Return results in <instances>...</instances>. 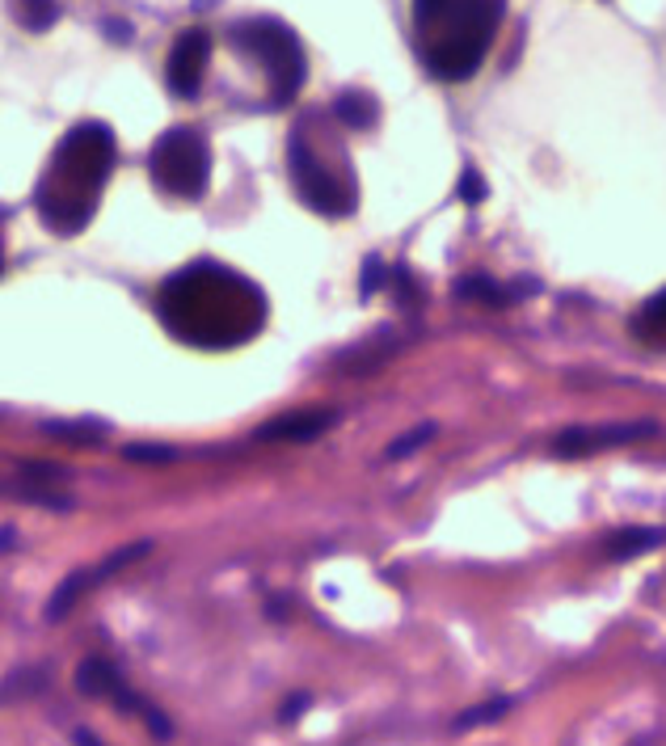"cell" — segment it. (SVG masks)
Returning a JSON list of instances; mask_svg holds the SVG:
<instances>
[{"instance_id": "obj_22", "label": "cell", "mask_w": 666, "mask_h": 746, "mask_svg": "<svg viewBox=\"0 0 666 746\" xmlns=\"http://www.w3.org/2000/svg\"><path fill=\"white\" fill-rule=\"evenodd\" d=\"M0 270H4V249H0Z\"/></svg>"}, {"instance_id": "obj_17", "label": "cell", "mask_w": 666, "mask_h": 746, "mask_svg": "<svg viewBox=\"0 0 666 746\" xmlns=\"http://www.w3.org/2000/svg\"><path fill=\"white\" fill-rule=\"evenodd\" d=\"M511 709V700H490V705H481V709H468L456 717V730H473V725H490V721H498L502 712Z\"/></svg>"}, {"instance_id": "obj_13", "label": "cell", "mask_w": 666, "mask_h": 746, "mask_svg": "<svg viewBox=\"0 0 666 746\" xmlns=\"http://www.w3.org/2000/svg\"><path fill=\"white\" fill-rule=\"evenodd\" d=\"M658 544H663V532H654V528H629V532L607 540V561H629V557H641V553H650Z\"/></svg>"}, {"instance_id": "obj_3", "label": "cell", "mask_w": 666, "mask_h": 746, "mask_svg": "<svg viewBox=\"0 0 666 746\" xmlns=\"http://www.w3.org/2000/svg\"><path fill=\"white\" fill-rule=\"evenodd\" d=\"M506 0H414V42L439 80H468L486 64Z\"/></svg>"}, {"instance_id": "obj_7", "label": "cell", "mask_w": 666, "mask_h": 746, "mask_svg": "<svg viewBox=\"0 0 666 746\" xmlns=\"http://www.w3.org/2000/svg\"><path fill=\"white\" fill-rule=\"evenodd\" d=\"M140 557H148V544H127V548H118V553H110L105 561H98L93 569H80V573H68L64 582H60V591L51 595V604H47V620H64L72 607L85 599V591L89 586H98L102 578H114L118 569H127L131 561H140Z\"/></svg>"}, {"instance_id": "obj_12", "label": "cell", "mask_w": 666, "mask_h": 746, "mask_svg": "<svg viewBox=\"0 0 666 746\" xmlns=\"http://www.w3.org/2000/svg\"><path fill=\"white\" fill-rule=\"evenodd\" d=\"M334 118H338L342 127H351V131H367V127H376V118H380V102H376L367 89H342L338 102H334Z\"/></svg>"}, {"instance_id": "obj_11", "label": "cell", "mask_w": 666, "mask_h": 746, "mask_svg": "<svg viewBox=\"0 0 666 746\" xmlns=\"http://www.w3.org/2000/svg\"><path fill=\"white\" fill-rule=\"evenodd\" d=\"M76 687H80L85 696H93V700H110V705H118V696L127 692L123 675H118L105 658H85L80 671H76Z\"/></svg>"}, {"instance_id": "obj_8", "label": "cell", "mask_w": 666, "mask_h": 746, "mask_svg": "<svg viewBox=\"0 0 666 746\" xmlns=\"http://www.w3.org/2000/svg\"><path fill=\"white\" fill-rule=\"evenodd\" d=\"M211 60V35L208 30H186L169 51V64H165V80L177 98H199L203 89V76H208Z\"/></svg>"}, {"instance_id": "obj_21", "label": "cell", "mask_w": 666, "mask_h": 746, "mask_svg": "<svg viewBox=\"0 0 666 746\" xmlns=\"http://www.w3.org/2000/svg\"><path fill=\"white\" fill-rule=\"evenodd\" d=\"M76 746H102V743H98L89 730H76Z\"/></svg>"}, {"instance_id": "obj_20", "label": "cell", "mask_w": 666, "mask_h": 746, "mask_svg": "<svg viewBox=\"0 0 666 746\" xmlns=\"http://www.w3.org/2000/svg\"><path fill=\"white\" fill-rule=\"evenodd\" d=\"M460 199H464V203H481V199H486V181H481L477 169H464V178H460Z\"/></svg>"}, {"instance_id": "obj_5", "label": "cell", "mask_w": 666, "mask_h": 746, "mask_svg": "<svg viewBox=\"0 0 666 746\" xmlns=\"http://www.w3.org/2000/svg\"><path fill=\"white\" fill-rule=\"evenodd\" d=\"M233 38H237V47L246 51L249 60L266 72L275 106H287L304 89L309 60H304V47H300L291 26H282L275 17H249L241 26H233Z\"/></svg>"}, {"instance_id": "obj_6", "label": "cell", "mask_w": 666, "mask_h": 746, "mask_svg": "<svg viewBox=\"0 0 666 746\" xmlns=\"http://www.w3.org/2000/svg\"><path fill=\"white\" fill-rule=\"evenodd\" d=\"M148 174L152 181L174 194V199H203L208 194V181H211V152H208V140L190 127H174L165 131L161 140L152 143V156H148Z\"/></svg>"}, {"instance_id": "obj_18", "label": "cell", "mask_w": 666, "mask_h": 746, "mask_svg": "<svg viewBox=\"0 0 666 746\" xmlns=\"http://www.w3.org/2000/svg\"><path fill=\"white\" fill-rule=\"evenodd\" d=\"M426 439H435V427H418L410 430V434H401L397 443H388V460H405L410 452H418Z\"/></svg>"}, {"instance_id": "obj_16", "label": "cell", "mask_w": 666, "mask_h": 746, "mask_svg": "<svg viewBox=\"0 0 666 746\" xmlns=\"http://www.w3.org/2000/svg\"><path fill=\"white\" fill-rule=\"evenodd\" d=\"M47 430H51V434H60V439L80 443V447H93V443H98V439L105 434L98 422H47Z\"/></svg>"}, {"instance_id": "obj_15", "label": "cell", "mask_w": 666, "mask_h": 746, "mask_svg": "<svg viewBox=\"0 0 666 746\" xmlns=\"http://www.w3.org/2000/svg\"><path fill=\"white\" fill-rule=\"evenodd\" d=\"M637 333L650 338V342H666V291L650 295L637 313Z\"/></svg>"}, {"instance_id": "obj_4", "label": "cell", "mask_w": 666, "mask_h": 746, "mask_svg": "<svg viewBox=\"0 0 666 746\" xmlns=\"http://www.w3.org/2000/svg\"><path fill=\"white\" fill-rule=\"evenodd\" d=\"M287 165H291V181L296 194L313 207L316 215L342 219L359 207V186H354L351 161L338 148V140L316 131V118H300L291 143H287Z\"/></svg>"}, {"instance_id": "obj_14", "label": "cell", "mask_w": 666, "mask_h": 746, "mask_svg": "<svg viewBox=\"0 0 666 746\" xmlns=\"http://www.w3.org/2000/svg\"><path fill=\"white\" fill-rule=\"evenodd\" d=\"M13 17L30 30V35H42L60 22V0H13Z\"/></svg>"}, {"instance_id": "obj_1", "label": "cell", "mask_w": 666, "mask_h": 746, "mask_svg": "<svg viewBox=\"0 0 666 746\" xmlns=\"http://www.w3.org/2000/svg\"><path fill=\"white\" fill-rule=\"evenodd\" d=\"M156 317L177 342L233 351L266 325V291L224 262H190L156 291Z\"/></svg>"}, {"instance_id": "obj_19", "label": "cell", "mask_w": 666, "mask_h": 746, "mask_svg": "<svg viewBox=\"0 0 666 746\" xmlns=\"http://www.w3.org/2000/svg\"><path fill=\"white\" fill-rule=\"evenodd\" d=\"M127 460H148V464H169L177 460L174 447H156V443H136V447H127Z\"/></svg>"}, {"instance_id": "obj_10", "label": "cell", "mask_w": 666, "mask_h": 746, "mask_svg": "<svg viewBox=\"0 0 666 746\" xmlns=\"http://www.w3.org/2000/svg\"><path fill=\"white\" fill-rule=\"evenodd\" d=\"M334 409H296V414H282L275 422L257 430V439H275V443H309L316 434L334 427Z\"/></svg>"}, {"instance_id": "obj_9", "label": "cell", "mask_w": 666, "mask_h": 746, "mask_svg": "<svg viewBox=\"0 0 666 746\" xmlns=\"http://www.w3.org/2000/svg\"><path fill=\"white\" fill-rule=\"evenodd\" d=\"M654 434L650 422H632V427H603V430H569L557 439V456H587V452H603V447H625L632 439Z\"/></svg>"}, {"instance_id": "obj_2", "label": "cell", "mask_w": 666, "mask_h": 746, "mask_svg": "<svg viewBox=\"0 0 666 746\" xmlns=\"http://www.w3.org/2000/svg\"><path fill=\"white\" fill-rule=\"evenodd\" d=\"M118 143L105 123H80L51 152L35 186V212L55 237H76L102 203Z\"/></svg>"}]
</instances>
